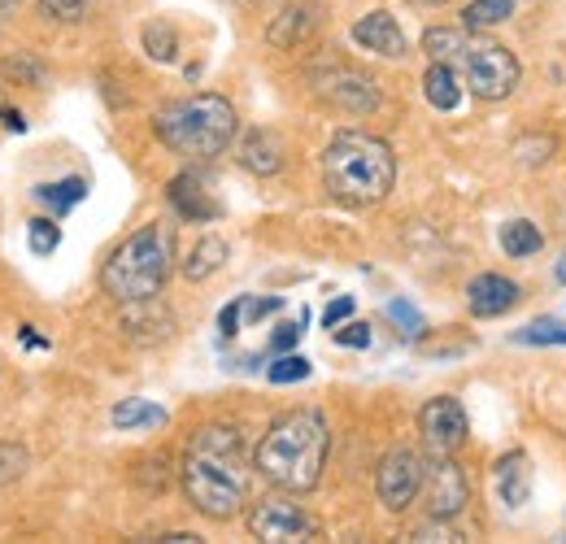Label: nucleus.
Returning a JSON list of instances; mask_svg holds the SVG:
<instances>
[{
	"instance_id": "f257e3e1",
	"label": "nucleus",
	"mask_w": 566,
	"mask_h": 544,
	"mask_svg": "<svg viewBox=\"0 0 566 544\" xmlns=\"http://www.w3.org/2000/svg\"><path fill=\"white\" fill-rule=\"evenodd\" d=\"M179 483L197 514H206L213 523L235 519L249 501V467H244L240 431L227 422H210V427L192 431V440L184 449Z\"/></svg>"
},
{
	"instance_id": "f03ea898",
	"label": "nucleus",
	"mask_w": 566,
	"mask_h": 544,
	"mask_svg": "<svg viewBox=\"0 0 566 544\" xmlns=\"http://www.w3.org/2000/svg\"><path fill=\"white\" fill-rule=\"evenodd\" d=\"M332 431L318 409H292L266 427L253 449V471L280 492H314L327 467Z\"/></svg>"
},
{
	"instance_id": "7ed1b4c3",
	"label": "nucleus",
	"mask_w": 566,
	"mask_h": 544,
	"mask_svg": "<svg viewBox=\"0 0 566 544\" xmlns=\"http://www.w3.org/2000/svg\"><path fill=\"white\" fill-rule=\"evenodd\" d=\"M397 184V157L379 136L340 132L323 148V188L340 205H379Z\"/></svg>"
},
{
	"instance_id": "20e7f679",
	"label": "nucleus",
	"mask_w": 566,
	"mask_h": 544,
	"mask_svg": "<svg viewBox=\"0 0 566 544\" xmlns=\"http://www.w3.org/2000/svg\"><path fill=\"white\" fill-rule=\"evenodd\" d=\"M153 132L170 153H179L188 161H210V157H222L231 148V139L240 136V118L227 96L197 92V96L161 105L153 118Z\"/></svg>"
},
{
	"instance_id": "39448f33",
	"label": "nucleus",
	"mask_w": 566,
	"mask_h": 544,
	"mask_svg": "<svg viewBox=\"0 0 566 544\" xmlns=\"http://www.w3.org/2000/svg\"><path fill=\"white\" fill-rule=\"evenodd\" d=\"M175 262V240L161 222H148L140 231H132L101 266V287L105 296H114L118 305H148L161 287Z\"/></svg>"
},
{
	"instance_id": "423d86ee",
	"label": "nucleus",
	"mask_w": 566,
	"mask_h": 544,
	"mask_svg": "<svg viewBox=\"0 0 566 544\" xmlns=\"http://www.w3.org/2000/svg\"><path fill=\"white\" fill-rule=\"evenodd\" d=\"M453 66L462 70L467 92H475L480 101H505L523 79L518 57L505 44H496L489 35H475V31H467V44H462Z\"/></svg>"
},
{
	"instance_id": "0eeeda50",
	"label": "nucleus",
	"mask_w": 566,
	"mask_h": 544,
	"mask_svg": "<svg viewBox=\"0 0 566 544\" xmlns=\"http://www.w3.org/2000/svg\"><path fill=\"white\" fill-rule=\"evenodd\" d=\"M423 483H427V462H423V453L410 449V444L388 449L384 462H379V471H375V492H379L384 510H392V514L410 510L415 496L423 492Z\"/></svg>"
},
{
	"instance_id": "6e6552de",
	"label": "nucleus",
	"mask_w": 566,
	"mask_h": 544,
	"mask_svg": "<svg viewBox=\"0 0 566 544\" xmlns=\"http://www.w3.org/2000/svg\"><path fill=\"white\" fill-rule=\"evenodd\" d=\"M419 436H423V449L431 458H453L467 444V436H471L462 401L458 397H431L419 409Z\"/></svg>"
},
{
	"instance_id": "1a4fd4ad",
	"label": "nucleus",
	"mask_w": 566,
	"mask_h": 544,
	"mask_svg": "<svg viewBox=\"0 0 566 544\" xmlns=\"http://www.w3.org/2000/svg\"><path fill=\"white\" fill-rule=\"evenodd\" d=\"M249 532L258 541H314L318 536V523L287 496H262L253 501L249 510Z\"/></svg>"
},
{
	"instance_id": "9d476101",
	"label": "nucleus",
	"mask_w": 566,
	"mask_h": 544,
	"mask_svg": "<svg viewBox=\"0 0 566 544\" xmlns=\"http://www.w3.org/2000/svg\"><path fill=\"white\" fill-rule=\"evenodd\" d=\"M427 514L436 519V523H449V519H458L462 510H467V501H471V479L467 471L453 462V458H436L431 467H427Z\"/></svg>"
},
{
	"instance_id": "9b49d317",
	"label": "nucleus",
	"mask_w": 566,
	"mask_h": 544,
	"mask_svg": "<svg viewBox=\"0 0 566 544\" xmlns=\"http://www.w3.org/2000/svg\"><path fill=\"white\" fill-rule=\"evenodd\" d=\"M354 44H361L366 53L388 57V62L410 57V40H406L401 22H397L388 9H370L366 18H357V22H354Z\"/></svg>"
},
{
	"instance_id": "f8f14e48",
	"label": "nucleus",
	"mask_w": 566,
	"mask_h": 544,
	"mask_svg": "<svg viewBox=\"0 0 566 544\" xmlns=\"http://www.w3.org/2000/svg\"><path fill=\"white\" fill-rule=\"evenodd\" d=\"M518 301H523V287H518L510 274L484 271L467 283V310H471L475 318H501V314H510Z\"/></svg>"
},
{
	"instance_id": "ddd939ff",
	"label": "nucleus",
	"mask_w": 566,
	"mask_h": 544,
	"mask_svg": "<svg viewBox=\"0 0 566 544\" xmlns=\"http://www.w3.org/2000/svg\"><path fill=\"white\" fill-rule=\"evenodd\" d=\"M532 458L523 453V449H514V453H505V458H496L493 467V492L496 501L505 505V510H523L527 505V496H532Z\"/></svg>"
},
{
	"instance_id": "4468645a",
	"label": "nucleus",
	"mask_w": 566,
	"mask_h": 544,
	"mask_svg": "<svg viewBox=\"0 0 566 544\" xmlns=\"http://www.w3.org/2000/svg\"><path fill=\"white\" fill-rule=\"evenodd\" d=\"M318 92H323L327 101L354 109V114H370V109L379 105L375 83L361 79V74H354V70H327V74H318Z\"/></svg>"
},
{
	"instance_id": "2eb2a0df",
	"label": "nucleus",
	"mask_w": 566,
	"mask_h": 544,
	"mask_svg": "<svg viewBox=\"0 0 566 544\" xmlns=\"http://www.w3.org/2000/svg\"><path fill=\"white\" fill-rule=\"evenodd\" d=\"M166 197L179 209V218H188V222H213V218H222V205L213 201L206 179L192 175V170L188 175H175L170 188H166Z\"/></svg>"
},
{
	"instance_id": "dca6fc26",
	"label": "nucleus",
	"mask_w": 566,
	"mask_h": 544,
	"mask_svg": "<svg viewBox=\"0 0 566 544\" xmlns=\"http://www.w3.org/2000/svg\"><path fill=\"white\" fill-rule=\"evenodd\" d=\"M318 18H323V9L314 4V0H292V4H283L280 18L271 22V44L275 49H296L301 40H310L314 31H318Z\"/></svg>"
},
{
	"instance_id": "f3484780",
	"label": "nucleus",
	"mask_w": 566,
	"mask_h": 544,
	"mask_svg": "<svg viewBox=\"0 0 566 544\" xmlns=\"http://www.w3.org/2000/svg\"><path fill=\"white\" fill-rule=\"evenodd\" d=\"M423 96L431 109L453 114V109L462 105V96H467V79H462V70L444 66V62H431L423 74Z\"/></svg>"
},
{
	"instance_id": "a211bd4d",
	"label": "nucleus",
	"mask_w": 566,
	"mask_h": 544,
	"mask_svg": "<svg viewBox=\"0 0 566 544\" xmlns=\"http://www.w3.org/2000/svg\"><path fill=\"white\" fill-rule=\"evenodd\" d=\"M240 166L253 175H280L283 166V144L275 132H249L240 144Z\"/></svg>"
},
{
	"instance_id": "6ab92c4d",
	"label": "nucleus",
	"mask_w": 566,
	"mask_h": 544,
	"mask_svg": "<svg viewBox=\"0 0 566 544\" xmlns=\"http://www.w3.org/2000/svg\"><path fill=\"white\" fill-rule=\"evenodd\" d=\"M496 240H501V253H505V258H532V253L545 249V231H541L532 218H510Z\"/></svg>"
},
{
	"instance_id": "aec40b11",
	"label": "nucleus",
	"mask_w": 566,
	"mask_h": 544,
	"mask_svg": "<svg viewBox=\"0 0 566 544\" xmlns=\"http://www.w3.org/2000/svg\"><path fill=\"white\" fill-rule=\"evenodd\" d=\"M222 262H227V240L206 236V240L192 244V253H188V262H184V274H188L192 283H201V279H210V274L222 271Z\"/></svg>"
},
{
	"instance_id": "412c9836",
	"label": "nucleus",
	"mask_w": 566,
	"mask_h": 544,
	"mask_svg": "<svg viewBox=\"0 0 566 544\" xmlns=\"http://www.w3.org/2000/svg\"><path fill=\"white\" fill-rule=\"evenodd\" d=\"M109 418H114V427H118V431H136V427H166V409L153 406V401H144V397H127V401H118Z\"/></svg>"
},
{
	"instance_id": "4be33fe9",
	"label": "nucleus",
	"mask_w": 566,
	"mask_h": 544,
	"mask_svg": "<svg viewBox=\"0 0 566 544\" xmlns=\"http://www.w3.org/2000/svg\"><path fill=\"white\" fill-rule=\"evenodd\" d=\"M510 13H514V0H471V4H462V27L493 31L501 22H510Z\"/></svg>"
},
{
	"instance_id": "5701e85b",
	"label": "nucleus",
	"mask_w": 566,
	"mask_h": 544,
	"mask_svg": "<svg viewBox=\"0 0 566 544\" xmlns=\"http://www.w3.org/2000/svg\"><path fill=\"white\" fill-rule=\"evenodd\" d=\"M83 197H87V179H78V175L57 179V184H40V188H35V201H44L53 213H71Z\"/></svg>"
},
{
	"instance_id": "b1692460",
	"label": "nucleus",
	"mask_w": 566,
	"mask_h": 544,
	"mask_svg": "<svg viewBox=\"0 0 566 544\" xmlns=\"http://www.w3.org/2000/svg\"><path fill=\"white\" fill-rule=\"evenodd\" d=\"M462 44H467V27H431L423 35V53L431 62H444V66L458 62Z\"/></svg>"
},
{
	"instance_id": "393cba45",
	"label": "nucleus",
	"mask_w": 566,
	"mask_h": 544,
	"mask_svg": "<svg viewBox=\"0 0 566 544\" xmlns=\"http://www.w3.org/2000/svg\"><path fill=\"white\" fill-rule=\"evenodd\" d=\"M144 53H148L153 62H175V53H179L175 27H170V22H148V27H144Z\"/></svg>"
},
{
	"instance_id": "a878e982",
	"label": "nucleus",
	"mask_w": 566,
	"mask_h": 544,
	"mask_svg": "<svg viewBox=\"0 0 566 544\" xmlns=\"http://www.w3.org/2000/svg\"><path fill=\"white\" fill-rule=\"evenodd\" d=\"M310 370H314L310 357H301V353H280V357L266 366V379H271V384H301V379H310Z\"/></svg>"
},
{
	"instance_id": "bb28decb",
	"label": "nucleus",
	"mask_w": 566,
	"mask_h": 544,
	"mask_svg": "<svg viewBox=\"0 0 566 544\" xmlns=\"http://www.w3.org/2000/svg\"><path fill=\"white\" fill-rule=\"evenodd\" d=\"M514 344H566V327L558 318H532L514 332Z\"/></svg>"
},
{
	"instance_id": "cd10ccee",
	"label": "nucleus",
	"mask_w": 566,
	"mask_h": 544,
	"mask_svg": "<svg viewBox=\"0 0 566 544\" xmlns=\"http://www.w3.org/2000/svg\"><path fill=\"white\" fill-rule=\"evenodd\" d=\"M384 314H388V318L401 327V336H406V341H419V336L427 332L423 314H419L410 301H401V296H397V301H388V310H384Z\"/></svg>"
},
{
	"instance_id": "c85d7f7f",
	"label": "nucleus",
	"mask_w": 566,
	"mask_h": 544,
	"mask_svg": "<svg viewBox=\"0 0 566 544\" xmlns=\"http://www.w3.org/2000/svg\"><path fill=\"white\" fill-rule=\"evenodd\" d=\"M27 240H31V253L49 258V253L62 244V227H57L53 218H35V222L27 227Z\"/></svg>"
},
{
	"instance_id": "c756f323",
	"label": "nucleus",
	"mask_w": 566,
	"mask_h": 544,
	"mask_svg": "<svg viewBox=\"0 0 566 544\" xmlns=\"http://www.w3.org/2000/svg\"><path fill=\"white\" fill-rule=\"evenodd\" d=\"M305 323H310V314L301 310V318H292V323L275 327V336H271V344H266V353H271V357H280V353H292V348H296V341L305 336Z\"/></svg>"
},
{
	"instance_id": "7c9ffc66",
	"label": "nucleus",
	"mask_w": 566,
	"mask_h": 544,
	"mask_svg": "<svg viewBox=\"0 0 566 544\" xmlns=\"http://www.w3.org/2000/svg\"><path fill=\"white\" fill-rule=\"evenodd\" d=\"M40 13L53 22H78L87 13V0H40Z\"/></svg>"
},
{
	"instance_id": "2f4dec72",
	"label": "nucleus",
	"mask_w": 566,
	"mask_h": 544,
	"mask_svg": "<svg viewBox=\"0 0 566 544\" xmlns=\"http://www.w3.org/2000/svg\"><path fill=\"white\" fill-rule=\"evenodd\" d=\"M240 323H244V296H235V301L218 314V332H222V341H235V336H240Z\"/></svg>"
},
{
	"instance_id": "473e14b6",
	"label": "nucleus",
	"mask_w": 566,
	"mask_h": 544,
	"mask_svg": "<svg viewBox=\"0 0 566 544\" xmlns=\"http://www.w3.org/2000/svg\"><path fill=\"white\" fill-rule=\"evenodd\" d=\"M336 344L340 348H370V323H340L336 327Z\"/></svg>"
},
{
	"instance_id": "72a5a7b5",
	"label": "nucleus",
	"mask_w": 566,
	"mask_h": 544,
	"mask_svg": "<svg viewBox=\"0 0 566 544\" xmlns=\"http://www.w3.org/2000/svg\"><path fill=\"white\" fill-rule=\"evenodd\" d=\"M283 296H244V318L249 323H262L266 314H280Z\"/></svg>"
},
{
	"instance_id": "f704fd0d",
	"label": "nucleus",
	"mask_w": 566,
	"mask_h": 544,
	"mask_svg": "<svg viewBox=\"0 0 566 544\" xmlns=\"http://www.w3.org/2000/svg\"><path fill=\"white\" fill-rule=\"evenodd\" d=\"M354 310H357L354 296H336V301L323 310V327H332V332H336L340 323H349V318H354Z\"/></svg>"
},
{
	"instance_id": "c9c22d12",
	"label": "nucleus",
	"mask_w": 566,
	"mask_h": 544,
	"mask_svg": "<svg viewBox=\"0 0 566 544\" xmlns=\"http://www.w3.org/2000/svg\"><path fill=\"white\" fill-rule=\"evenodd\" d=\"M22 467H27V458H22V449H13V444H0V483L13 475H22Z\"/></svg>"
},
{
	"instance_id": "e433bc0d",
	"label": "nucleus",
	"mask_w": 566,
	"mask_h": 544,
	"mask_svg": "<svg viewBox=\"0 0 566 544\" xmlns=\"http://www.w3.org/2000/svg\"><path fill=\"white\" fill-rule=\"evenodd\" d=\"M0 118H4V127H9V132H27V123H22V114H18V109H0Z\"/></svg>"
},
{
	"instance_id": "4c0bfd02",
	"label": "nucleus",
	"mask_w": 566,
	"mask_h": 544,
	"mask_svg": "<svg viewBox=\"0 0 566 544\" xmlns=\"http://www.w3.org/2000/svg\"><path fill=\"white\" fill-rule=\"evenodd\" d=\"M406 4H419V9H440V4H449V0H406Z\"/></svg>"
},
{
	"instance_id": "58836bf2",
	"label": "nucleus",
	"mask_w": 566,
	"mask_h": 544,
	"mask_svg": "<svg viewBox=\"0 0 566 544\" xmlns=\"http://www.w3.org/2000/svg\"><path fill=\"white\" fill-rule=\"evenodd\" d=\"M558 279H563V283H566V258H563V262H558Z\"/></svg>"
},
{
	"instance_id": "ea45409f",
	"label": "nucleus",
	"mask_w": 566,
	"mask_h": 544,
	"mask_svg": "<svg viewBox=\"0 0 566 544\" xmlns=\"http://www.w3.org/2000/svg\"><path fill=\"white\" fill-rule=\"evenodd\" d=\"M13 4H18V0H0V9H13Z\"/></svg>"
}]
</instances>
